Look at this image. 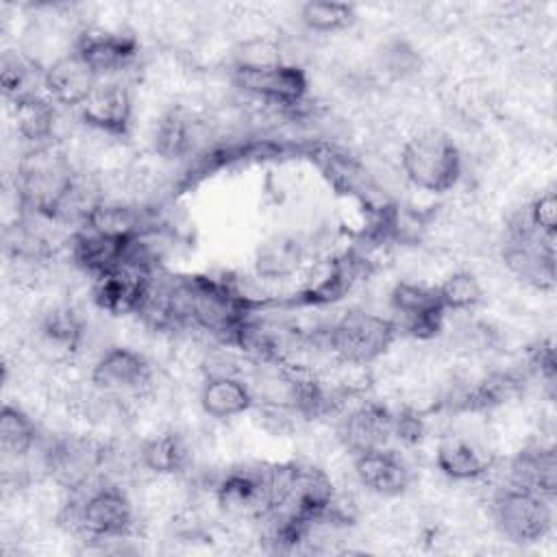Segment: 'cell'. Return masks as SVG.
I'll return each mask as SVG.
<instances>
[{"label": "cell", "mask_w": 557, "mask_h": 557, "mask_svg": "<svg viewBox=\"0 0 557 557\" xmlns=\"http://www.w3.org/2000/svg\"><path fill=\"white\" fill-rule=\"evenodd\" d=\"M78 187L76 172L67 157L52 144L30 146L15 170V191L24 213L44 220H59Z\"/></svg>", "instance_id": "6da1fadb"}, {"label": "cell", "mask_w": 557, "mask_h": 557, "mask_svg": "<svg viewBox=\"0 0 557 557\" xmlns=\"http://www.w3.org/2000/svg\"><path fill=\"white\" fill-rule=\"evenodd\" d=\"M187 324H194L226 342L250 318L252 305L231 283L213 276L178 278Z\"/></svg>", "instance_id": "7a4b0ae2"}, {"label": "cell", "mask_w": 557, "mask_h": 557, "mask_svg": "<svg viewBox=\"0 0 557 557\" xmlns=\"http://www.w3.org/2000/svg\"><path fill=\"white\" fill-rule=\"evenodd\" d=\"M400 168L413 187L426 194H446L459 183L463 159L448 133L426 128L403 144Z\"/></svg>", "instance_id": "3957f363"}, {"label": "cell", "mask_w": 557, "mask_h": 557, "mask_svg": "<svg viewBox=\"0 0 557 557\" xmlns=\"http://www.w3.org/2000/svg\"><path fill=\"white\" fill-rule=\"evenodd\" d=\"M272 511L289 513L307 522L329 516L335 505L329 474L311 463H281L270 468Z\"/></svg>", "instance_id": "277c9868"}, {"label": "cell", "mask_w": 557, "mask_h": 557, "mask_svg": "<svg viewBox=\"0 0 557 557\" xmlns=\"http://www.w3.org/2000/svg\"><path fill=\"white\" fill-rule=\"evenodd\" d=\"M398 335L392 318L350 309L335 320L326 333L329 350L344 363L368 366L381 359Z\"/></svg>", "instance_id": "5b68a950"}, {"label": "cell", "mask_w": 557, "mask_h": 557, "mask_svg": "<svg viewBox=\"0 0 557 557\" xmlns=\"http://www.w3.org/2000/svg\"><path fill=\"white\" fill-rule=\"evenodd\" d=\"M553 503L537 492L507 483L494 492L490 513L505 540L535 544L553 531Z\"/></svg>", "instance_id": "8992f818"}, {"label": "cell", "mask_w": 557, "mask_h": 557, "mask_svg": "<svg viewBox=\"0 0 557 557\" xmlns=\"http://www.w3.org/2000/svg\"><path fill=\"white\" fill-rule=\"evenodd\" d=\"M78 531L91 540H122L133 531V503L117 485L87 490L74 511Z\"/></svg>", "instance_id": "52a82bcc"}, {"label": "cell", "mask_w": 557, "mask_h": 557, "mask_svg": "<svg viewBox=\"0 0 557 557\" xmlns=\"http://www.w3.org/2000/svg\"><path fill=\"white\" fill-rule=\"evenodd\" d=\"M503 259L524 283L537 289L555 285V237H546L529 226L524 215L509 228Z\"/></svg>", "instance_id": "ba28073f"}, {"label": "cell", "mask_w": 557, "mask_h": 557, "mask_svg": "<svg viewBox=\"0 0 557 557\" xmlns=\"http://www.w3.org/2000/svg\"><path fill=\"white\" fill-rule=\"evenodd\" d=\"M392 322L398 333H407L416 339H431L442 331L446 309L440 300L437 285L398 281L389 292Z\"/></svg>", "instance_id": "9c48e42d"}, {"label": "cell", "mask_w": 557, "mask_h": 557, "mask_svg": "<svg viewBox=\"0 0 557 557\" xmlns=\"http://www.w3.org/2000/svg\"><path fill=\"white\" fill-rule=\"evenodd\" d=\"M233 81L242 91L283 109L302 104L309 94V78L305 70L289 61L233 67Z\"/></svg>", "instance_id": "30bf717a"}, {"label": "cell", "mask_w": 557, "mask_h": 557, "mask_svg": "<svg viewBox=\"0 0 557 557\" xmlns=\"http://www.w3.org/2000/svg\"><path fill=\"white\" fill-rule=\"evenodd\" d=\"M44 470L65 490H83L87 487L91 474L102 466L104 450L100 444L76 437L63 435L52 440L44 453Z\"/></svg>", "instance_id": "8fae6325"}, {"label": "cell", "mask_w": 557, "mask_h": 557, "mask_svg": "<svg viewBox=\"0 0 557 557\" xmlns=\"http://www.w3.org/2000/svg\"><path fill=\"white\" fill-rule=\"evenodd\" d=\"M218 507L235 518L261 520L272 511L270 468H237L228 470L215 485Z\"/></svg>", "instance_id": "7c38bea8"}, {"label": "cell", "mask_w": 557, "mask_h": 557, "mask_svg": "<svg viewBox=\"0 0 557 557\" xmlns=\"http://www.w3.org/2000/svg\"><path fill=\"white\" fill-rule=\"evenodd\" d=\"M89 381L107 396L139 394L152 381V366L131 346H111L91 366Z\"/></svg>", "instance_id": "4fadbf2b"}, {"label": "cell", "mask_w": 557, "mask_h": 557, "mask_svg": "<svg viewBox=\"0 0 557 557\" xmlns=\"http://www.w3.org/2000/svg\"><path fill=\"white\" fill-rule=\"evenodd\" d=\"M396 429V413L376 400H361L352 405L335 426L339 444L352 455L392 446Z\"/></svg>", "instance_id": "5bb4252c"}, {"label": "cell", "mask_w": 557, "mask_h": 557, "mask_svg": "<svg viewBox=\"0 0 557 557\" xmlns=\"http://www.w3.org/2000/svg\"><path fill=\"white\" fill-rule=\"evenodd\" d=\"M72 50L102 78H113L139 57V41L131 33L87 28L76 39Z\"/></svg>", "instance_id": "9a60e30c"}, {"label": "cell", "mask_w": 557, "mask_h": 557, "mask_svg": "<svg viewBox=\"0 0 557 557\" xmlns=\"http://www.w3.org/2000/svg\"><path fill=\"white\" fill-rule=\"evenodd\" d=\"M78 115L83 124L98 133L124 137L133 122V96L124 83L102 78L78 107Z\"/></svg>", "instance_id": "2e32d148"}, {"label": "cell", "mask_w": 557, "mask_h": 557, "mask_svg": "<svg viewBox=\"0 0 557 557\" xmlns=\"http://www.w3.org/2000/svg\"><path fill=\"white\" fill-rule=\"evenodd\" d=\"M352 472L366 492L385 498L400 496L411 485V470L392 446L352 455Z\"/></svg>", "instance_id": "e0dca14e"}, {"label": "cell", "mask_w": 557, "mask_h": 557, "mask_svg": "<svg viewBox=\"0 0 557 557\" xmlns=\"http://www.w3.org/2000/svg\"><path fill=\"white\" fill-rule=\"evenodd\" d=\"M98 81L100 78L91 72V67L74 50H70L44 67L41 91L59 107L78 109Z\"/></svg>", "instance_id": "ac0fdd59"}, {"label": "cell", "mask_w": 557, "mask_h": 557, "mask_svg": "<svg viewBox=\"0 0 557 557\" xmlns=\"http://www.w3.org/2000/svg\"><path fill=\"white\" fill-rule=\"evenodd\" d=\"M154 274H144L126 263L94 276L91 298L98 309L111 315H131L137 313L139 302L146 294L148 281Z\"/></svg>", "instance_id": "d6986e66"}, {"label": "cell", "mask_w": 557, "mask_h": 557, "mask_svg": "<svg viewBox=\"0 0 557 557\" xmlns=\"http://www.w3.org/2000/svg\"><path fill=\"white\" fill-rule=\"evenodd\" d=\"M198 403L205 416L213 420H233L248 413L257 398L244 379L228 372H213L202 381Z\"/></svg>", "instance_id": "ffe728a7"}, {"label": "cell", "mask_w": 557, "mask_h": 557, "mask_svg": "<svg viewBox=\"0 0 557 557\" xmlns=\"http://www.w3.org/2000/svg\"><path fill=\"white\" fill-rule=\"evenodd\" d=\"M492 466L494 455L466 435H446L435 448V468L450 481H476Z\"/></svg>", "instance_id": "44dd1931"}, {"label": "cell", "mask_w": 557, "mask_h": 557, "mask_svg": "<svg viewBox=\"0 0 557 557\" xmlns=\"http://www.w3.org/2000/svg\"><path fill=\"white\" fill-rule=\"evenodd\" d=\"M131 239L104 235L87 226H81L70 239V255L72 261L94 278L124 263V255Z\"/></svg>", "instance_id": "7402d4cb"}, {"label": "cell", "mask_w": 557, "mask_h": 557, "mask_svg": "<svg viewBox=\"0 0 557 557\" xmlns=\"http://www.w3.org/2000/svg\"><path fill=\"white\" fill-rule=\"evenodd\" d=\"M511 485L537 492L550 500L557 496V457L553 446H527L509 461Z\"/></svg>", "instance_id": "603a6c76"}, {"label": "cell", "mask_w": 557, "mask_h": 557, "mask_svg": "<svg viewBox=\"0 0 557 557\" xmlns=\"http://www.w3.org/2000/svg\"><path fill=\"white\" fill-rule=\"evenodd\" d=\"M83 335L85 324L81 315L70 307L50 309L37 326L39 350L52 361L70 359L72 355H76L83 344Z\"/></svg>", "instance_id": "cb8c5ba5"}, {"label": "cell", "mask_w": 557, "mask_h": 557, "mask_svg": "<svg viewBox=\"0 0 557 557\" xmlns=\"http://www.w3.org/2000/svg\"><path fill=\"white\" fill-rule=\"evenodd\" d=\"M305 244L287 233H274L259 242L255 250V272L265 281H281L294 276L305 263Z\"/></svg>", "instance_id": "d4e9b609"}, {"label": "cell", "mask_w": 557, "mask_h": 557, "mask_svg": "<svg viewBox=\"0 0 557 557\" xmlns=\"http://www.w3.org/2000/svg\"><path fill=\"white\" fill-rule=\"evenodd\" d=\"M200 141V122L185 109L168 111L154 126L152 144L165 161H181L189 157Z\"/></svg>", "instance_id": "484cf974"}, {"label": "cell", "mask_w": 557, "mask_h": 557, "mask_svg": "<svg viewBox=\"0 0 557 557\" xmlns=\"http://www.w3.org/2000/svg\"><path fill=\"white\" fill-rule=\"evenodd\" d=\"M39 446V426L17 405L4 403L0 413V450L4 463L26 459Z\"/></svg>", "instance_id": "4316f807"}, {"label": "cell", "mask_w": 557, "mask_h": 557, "mask_svg": "<svg viewBox=\"0 0 557 557\" xmlns=\"http://www.w3.org/2000/svg\"><path fill=\"white\" fill-rule=\"evenodd\" d=\"M13 107H15L17 135L24 141H28L30 146L52 144L54 124H57V104L46 94L24 98Z\"/></svg>", "instance_id": "83f0119b"}, {"label": "cell", "mask_w": 557, "mask_h": 557, "mask_svg": "<svg viewBox=\"0 0 557 557\" xmlns=\"http://www.w3.org/2000/svg\"><path fill=\"white\" fill-rule=\"evenodd\" d=\"M191 453L178 433H159L146 440L139 448V461L154 474H178L189 466Z\"/></svg>", "instance_id": "f1b7e54d"}, {"label": "cell", "mask_w": 557, "mask_h": 557, "mask_svg": "<svg viewBox=\"0 0 557 557\" xmlns=\"http://www.w3.org/2000/svg\"><path fill=\"white\" fill-rule=\"evenodd\" d=\"M81 226H87L104 235L124 237V239H131L144 231L141 213L135 207L124 202L102 200V198L94 202V207L87 211Z\"/></svg>", "instance_id": "f546056e"}, {"label": "cell", "mask_w": 557, "mask_h": 557, "mask_svg": "<svg viewBox=\"0 0 557 557\" xmlns=\"http://www.w3.org/2000/svg\"><path fill=\"white\" fill-rule=\"evenodd\" d=\"M300 24L318 35H333L350 28L357 20V9L339 0H309L300 4Z\"/></svg>", "instance_id": "4dcf8cb0"}, {"label": "cell", "mask_w": 557, "mask_h": 557, "mask_svg": "<svg viewBox=\"0 0 557 557\" xmlns=\"http://www.w3.org/2000/svg\"><path fill=\"white\" fill-rule=\"evenodd\" d=\"M44 78V67L39 70L37 63H33L28 57L17 54L13 50H7L2 54V63H0V85H2V94L4 98H9L13 104L37 96V83L41 85Z\"/></svg>", "instance_id": "1f68e13d"}, {"label": "cell", "mask_w": 557, "mask_h": 557, "mask_svg": "<svg viewBox=\"0 0 557 557\" xmlns=\"http://www.w3.org/2000/svg\"><path fill=\"white\" fill-rule=\"evenodd\" d=\"M437 294L446 311H470L483 300V287L479 278L468 270H457L448 274L437 285Z\"/></svg>", "instance_id": "d6a6232c"}, {"label": "cell", "mask_w": 557, "mask_h": 557, "mask_svg": "<svg viewBox=\"0 0 557 557\" xmlns=\"http://www.w3.org/2000/svg\"><path fill=\"white\" fill-rule=\"evenodd\" d=\"M379 59H381V67L394 78H405L409 74H416L422 65L418 50L407 39H398V37L383 44Z\"/></svg>", "instance_id": "836d02e7"}, {"label": "cell", "mask_w": 557, "mask_h": 557, "mask_svg": "<svg viewBox=\"0 0 557 557\" xmlns=\"http://www.w3.org/2000/svg\"><path fill=\"white\" fill-rule=\"evenodd\" d=\"M524 220L531 228L546 237H555L557 233V196L553 189L542 191L531 200V205L524 211Z\"/></svg>", "instance_id": "e575fe53"}, {"label": "cell", "mask_w": 557, "mask_h": 557, "mask_svg": "<svg viewBox=\"0 0 557 557\" xmlns=\"http://www.w3.org/2000/svg\"><path fill=\"white\" fill-rule=\"evenodd\" d=\"M533 366L537 368L540 379L548 387H553V383H555V350H553L550 339L540 342V348H535V355H533Z\"/></svg>", "instance_id": "d590c367"}]
</instances>
